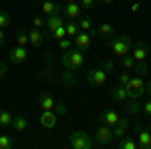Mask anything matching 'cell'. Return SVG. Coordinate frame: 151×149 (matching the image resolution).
I'll list each match as a JSON object with an SVG mask.
<instances>
[{"instance_id": "31", "label": "cell", "mask_w": 151, "mask_h": 149, "mask_svg": "<svg viewBox=\"0 0 151 149\" xmlns=\"http://www.w3.org/2000/svg\"><path fill=\"white\" fill-rule=\"evenodd\" d=\"M10 22H12L10 14H8L6 10H2V8H0V28H6V26H10Z\"/></svg>"}, {"instance_id": "42", "label": "cell", "mask_w": 151, "mask_h": 149, "mask_svg": "<svg viewBox=\"0 0 151 149\" xmlns=\"http://www.w3.org/2000/svg\"><path fill=\"white\" fill-rule=\"evenodd\" d=\"M4 42H6V36H4V30L0 28V48L4 46Z\"/></svg>"}, {"instance_id": "29", "label": "cell", "mask_w": 151, "mask_h": 149, "mask_svg": "<svg viewBox=\"0 0 151 149\" xmlns=\"http://www.w3.org/2000/svg\"><path fill=\"white\" fill-rule=\"evenodd\" d=\"M14 147V137L12 135H0V149H12Z\"/></svg>"}, {"instance_id": "40", "label": "cell", "mask_w": 151, "mask_h": 149, "mask_svg": "<svg viewBox=\"0 0 151 149\" xmlns=\"http://www.w3.org/2000/svg\"><path fill=\"white\" fill-rule=\"evenodd\" d=\"M58 46H60V50H67V48H70V40L69 38H60V40H58Z\"/></svg>"}, {"instance_id": "18", "label": "cell", "mask_w": 151, "mask_h": 149, "mask_svg": "<svg viewBox=\"0 0 151 149\" xmlns=\"http://www.w3.org/2000/svg\"><path fill=\"white\" fill-rule=\"evenodd\" d=\"M10 127L16 131V133H24V131L28 129V119H26L24 115H14V117H12Z\"/></svg>"}, {"instance_id": "34", "label": "cell", "mask_w": 151, "mask_h": 149, "mask_svg": "<svg viewBox=\"0 0 151 149\" xmlns=\"http://www.w3.org/2000/svg\"><path fill=\"white\" fill-rule=\"evenodd\" d=\"M115 60H111V58H105L103 63H101V69L105 71V73H113V71H115Z\"/></svg>"}, {"instance_id": "16", "label": "cell", "mask_w": 151, "mask_h": 149, "mask_svg": "<svg viewBox=\"0 0 151 149\" xmlns=\"http://www.w3.org/2000/svg\"><path fill=\"white\" fill-rule=\"evenodd\" d=\"M99 119H101L103 125L113 127V125H117V121H119V115H117V111H113V109H103L101 115H99Z\"/></svg>"}, {"instance_id": "41", "label": "cell", "mask_w": 151, "mask_h": 149, "mask_svg": "<svg viewBox=\"0 0 151 149\" xmlns=\"http://www.w3.org/2000/svg\"><path fill=\"white\" fill-rule=\"evenodd\" d=\"M6 71H8V65H6V63H0V79H4Z\"/></svg>"}, {"instance_id": "21", "label": "cell", "mask_w": 151, "mask_h": 149, "mask_svg": "<svg viewBox=\"0 0 151 149\" xmlns=\"http://www.w3.org/2000/svg\"><path fill=\"white\" fill-rule=\"evenodd\" d=\"M97 35L101 36V38H105V40H109L111 36L115 35V30H113V26H111L109 22H101L99 28H97Z\"/></svg>"}, {"instance_id": "12", "label": "cell", "mask_w": 151, "mask_h": 149, "mask_svg": "<svg viewBox=\"0 0 151 149\" xmlns=\"http://www.w3.org/2000/svg\"><path fill=\"white\" fill-rule=\"evenodd\" d=\"M58 121V115L50 109V111H42L40 113V117H38V123L45 127V129H55V125H57Z\"/></svg>"}, {"instance_id": "25", "label": "cell", "mask_w": 151, "mask_h": 149, "mask_svg": "<svg viewBox=\"0 0 151 149\" xmlns=\"http://www.w3.org/2000/svg\"><path fill=\"white\" fill-rule=\"evenodd\" d=\"M119 147L121 149H139V143H137L135 139H131V137H123L119 141Z\"/></svg>"}, {"instance_id": "8", "label": "cell", "mask_w": 151, "mask_h": 149, "mask_svg": "<svg viewBox=\"0 0 151 149\" xmlns=\"http://www.w3.org/2000/svg\"><path fill=\"white\" fill-rule=\"evenodd\" d=\"M131 57L135 58V60H147V57H149V45H147L145 40H137V42H133Z\"/></svg>"}, {"instance_id": "14", "label": "cell", "mask_w": 151, "mask_h": 149, "mask_svg": "<svg viewBox=\"0 0 151 149\" xmlns=\"http://www.w3.org/2000/svg\"><path fill=\"white\" fill-rule=\"evenodd\" d=\"M63 16L69 18V20H77L81 16V4L79 2H67L63 6Z\"/></svg>"}, {"instance_id": "19", "label": "cell", "mask_w": 151, "mask_h": 149, "mask_svg": "<svg viewBox=\"0 0 151 149\" xmlns=\"http://www.w3.org/2000/svg\"><path fill=\"white\" fill-rule=\"evenodd\" d=\"M55 103H57V101H55L48 93H40V95H38V105H40L42 111H50V109L55 107Z\"/></svg>"}, {"instance_id": "33", "label": "cell", "mask_w": 151, "mask_h": 149, "mask_svg": "<svg viewBox=\"0 0 151 149\" xmlns=\"http://www.w3.org/2000/svg\"><path fill=\"white\" fill-rule=\"evenodd\" d=\"M16 45H18V46H26V45H28V32L18 30V32H16Z\"/></svg>"}, {"instance_id": "45", "label": "cell", "mask_w": 151, "mask_h": 149, "mask_svg": "<svg viewBox=\"0 0 151 149\" xmlns=\"http://www.w3.org/2000/svg\"><path fill=\"white\" fill-rule=\"evenodd\" d=\"M99 2H103V4H113L115 0H99Z\"/></svg>"}, {"instance_id": "7", "label": "cell", "mask_w": 151, "mask_h": 149, "mask_svg": "<svg viewBox=\"0 0 151 149\" xmlns=\"http://www.w3.org/2000/svg\"><path fill=\"white\" fill-rule=\"evenodd\" d=\"M135 133H137V143H139V149H151V133L149 129H143L141 123H135Z\"/></svg>"}, {"instance_id": "24", "label": "cell", "mask_w": 151, "mask_h": 149, "mask_svg": "<svg viewBox=\"0 0 151 149\" xmlns=\"http://www.w3.org/2000/svg\"><path fill=\"white\" fill-rule=\"evenodd\" d=\"M65 30H67V36H69V38H75V36L79 35V24L75 22V20L65 22Z\"/></svg>"}, {"instance_id": "30", "label": "cell", "mask_w": 151, "mask_h": 149, "mask_svg": "<svg viewBox=\"0 0 151 149\" xmlns=\"http://www.w3.org/2000/svg\"><path fill=\"white\" fill-rule=\"evenodd\" d=\"M63 81H65V85H69V87H73L75 83H77V79H75V73L69 69L63 71Z\"/></svg>"}, {"instance_id": "36", "label": "cell", "mask_w": 151, "mask_h": 149, "mask_svg": "<svg viewBox=\"0 0 151 149\" xmlns=\"http://www.w3.org/2000/svg\"><path fill=\"white\" fill-rule=\"evenodd\" d=\"M129 81H131V75H129V73H121V75L117 77V83H119L121 87H127Z\"/></svg>"}, {"instance_id": "15", "label": "cell", "mask_w": 151, "mask_h": 149, "mask_svg": "<svg viewBox=\"0 0 151 149\" xmlns=\"http://www.w3.org/2000/svg\"><path fill=\"white\" fill-rule=\"evenodd\" d=\"M47 20H45V30H47L48 35L55 30V28H58V26H63L65 24V16L63 14H50V16H45Z\"/></svg>"}, {"instance_id": "43", "label": "cell", "mask_w": 151, "mask_h": 149, "mask_svg": "<svg viewBox=\"0 0 151 149\" xmlns=\"http://www.w3.org/2000/svg\"><path fill=\"white\" fill-rule=\"evenodd\" d=\"M139 8H141V4H139V2H135V4L131 6V12H139Z\"/></svg>"}, {"instance_id": "5", "label": "cell", "mask_w": 151, "mask_h": 149, "mask_svg": "<svg viewBox=\"0 0 151 149\" xmlns=\"http://www.w3.org/2000/svg\"><path fill=\"white\" fill-rule=\"evenodd\" d=\"M127 95L129 99H139L141 95L145 93V81H143V77L141 75H137V77H131V81L127 83Z\"/></svg>"}, {"instance_id": "23", "label": "cell", "mask_w": 151, "mask_h": 149, "mask_svg": "<svg viewBox=\"0 0 151 149\" xmlns=\"http://www.w3.org/2000/svg\"><path fill=\"white\" fill-rule=\"evenodd\" d=\"M12 117H14V115H12L8 109H0V127H10Z\"/></svg>"}, {"instance_id": "46", "label": "cell", "mask_w": 151, "mask_h": 149, "mask_svg": "<svg viewBox=\"0 0 151 149\" xmlns=\"http://www.w3.org/2000/svg\"><path fill=\"white\" fill-rule=\"evenodd\" d=\"M147 129H149V133H151V121H149V125H147Z\"/></svg>"}, {"instance_id": "47", "label": "cell", "mask_w": 151, "mask_h": 149, "mask_svg": "<svg viewBox=\"0 0 151 149\" xmlns=\"http://www.w3.org/2000/svg\"><path fill=\"white\" fill-rule=\"evenodd\" d=\"M67 2H79V0H67Z\"/></svg>"}, {"instance_id": "28", "label": "cell", "mask_w": 151, "mask_h": 149, "mask_svg": "<svg viewBox=\"0 0 151 149\" xmlns=\"http://www.w3.org/2000/svg\"><path fill=\"white\" fill-rule=\"evenodd\" d=\"M121 65H123V69H125V71H133V69H135V58L131 57V53L125 55V57H121Z\"/></svg>"}, {"instance_id": "38", "label": "cell", "mask_w": 151, "mask_h": 149, "mask_svg": "<svg viewBox=\"0 0 151 149\" xmlns=\"http://www.w3.org/2000/svg\"><path fill=\"white\" fill-rule=\"evenodd\" d=\"M52 111H55L58 117H60V115H67V105H65V103H55Z\"/></svg>"}, {"instance_id": "37", "label": "cell", "mask_w": 151, "mask_h": 149, "mask_svg": "<svg viewBox=\"0 0 151 149\" xmlns=\"http://www.w3.org/2000/svg\"><path fill=\"white\" fill-rule=\"evenodd\" d=\"M79 4H81V8H85V10H91V8L97 6V0H79Z\"/></svg>"}, {"instance_id": "22", "label": "cell", "mask_w": 151, "mask_h": 149, "mask_svg": "<svg viewBox=\"0 0 151 149\" xmlns=\"http://www.w3.org/2000/svg\"><path fill=\"white\" fill-rule=\"evenodd\" d=\"M75 22L79 24V30H85V32H91V30H93V22H91V18L85 16V14H81Z\"/></svg>"}, {"instance_id": "10", "label": "cell", "mask_w": 151, "mask_h": 149, "mask_svg": "<svg viewBox=\"0 0 151 149\" xmlns=\"http://www.w3.org/2000/svg\"><path fill=\"white\" fill-rule=\"evenodd\" d=\"M48 36H50V35H48L45 28H32V30L28 32V45H32V46H42Z\"/></svg>"}, {"instance_id": "1", "label": "cell", "mask_w": 151, "mask_h": 149, "mask_svg": "<svg viewBox=\"0 0 151 149\" xmlns=\"http://www.w3.org/2000/svg\"><path fill=\"white\" fill-rule=\"evenodd\" d=\"M107 45L111 46V50H113V55L115 57H125L131 53V48H133V38L129 35H113L109 40H107Z\"/></svg>"}, {"instance_id": "4", "label": "cell", "mask_w": 151, "mask_h": 149, "mask_svg": "<svg viewBox=\"0 0 151 149\" xmlns=\"http://www.w3.org/2000/svg\"><path fill=\"white\" fill-rule=\"evenodd\" d=\"M95 145H99V147H107L111 141H113V129L109 125H99L95 129Z\"/></svg>"}, {"instance_id": "17", "label": "cell", "mask_w": 151, "mask_h": 149, "mask_svg": "<svg viewBox=\"0 0 151 149\" xmlns=\"http://www.w3.org/2000/svg\"><path fill=\"white\" fill-rule=\"evenodd\" d=\"M91 40H93V36L89 35V32L79 30V35L75 36V46H77V48H81V50H87V48L91 46Z\"/></svg>"}, {"instance_id": "35", "label": "cell", "mask_w": 151, "mask_h": 149, "mask_svg": "<svg viewBox=\"0 0 151 149\" xmlns=\"http://www.w3.org/2000/svg\"><path fill=\"white\" fill-rule=\"evenodd\" d=\"M45 16H32V28H45Z\"/></svg>"}, {"instance_id": "11", "label": "cell", "mask_w": 151, "mask_h": 149, "mask_svg": "<svg viewBox=\"0 0 151 149\" xmlns=\"http://www.w3.org/2000/svg\"><path fill=\"white\" fill-rule=\"evenodd\" d=\"M111 129H113V139L121 141L123 137H127V131H129V119H127V117H119L117 125H113Z\"/></svg>"}, {"instance_id": "3", "label": "cell", "mask_w": 151, "mask_h": 149, "mask_svg": "<svg viewBox=\"0 0 151 149\" xmlns=\"http://www.w3.org/2000/svg\"><path fill=\"white\" fill-rule=\"evenodd\" d=\"M69 147L70 149H93L95 139L93 135H89L85 131H73L69 135Z\"/></svg>"}, {"instance_id": "2", "label": "cell", "mask_w": 151, "mask_h": 149, "mask_svg": "<svg viewBox=\"0 0 151 149\" xmlns=\"http://www.w3.org/2000/svg\"><path fill=\"white\" fill-rule=\"evenodd\" d=\"M60 63H63V67H65V69H69V71H73V73H77V71H79L83 65H85L83 50H81V48H67V50H63Z\"/></svg>"}, {"instance_id": "26", "label": "cell", "mask_w": 151, "mask_h": 149, "mask_svg": "<svg viewBox=\"0 0 151 149\" xmlns=\"http://www.w3.org/2000/svg\"><path fill=\"white\" fill-rule=\"evenodd\" d=\"M125 107H127V113H129V115H139V113H141V105L137 103V99H131V101H127V103H125Z\"/></svg>"}, {"instance_id": "6", "label": "cell", "mask_w": 151, "mask_h": 149, "mask_svg": "<svg viewBox=\"0 0 151 149\" xmlns=\"http://www.w3.org/2000/svg\"><path fill=\"white\" fill-rule=\"evenodd\" d=\"M87 85L89 87H103L105 83H107V73H105L101 67H97V69H91L87 71Z\"/></svg>"}, {"instance_id": "9", "label": "cell", "mask_w": 151, "mask_h": 149, "mask_svg": "<svg viewBox=\"0 0 151 149\" xmlns=\"http://www.w3.org/2000/svg\"><path fill=\"white\" fill-rule=\"evenodd\" d=\"M26 58H28V48H26V46L16 45L10 53H8V60H10L12 65H22Z\"/></svg>"}, {"instance_id": "39", "label": "cell", "mask_w": 151, "mask_h": 149, "mask_svg": "<svg viewBox=\"0 0 151 149\" xmlns=\"http://www.w3.org/2000/svg\"><path fill=\"white\" fill-rule=\"evenodd\" d=\"M141 113H145L147 117H151V97L145 99V103L141 105Z\"/></svg>"}, {"instance_id": "27", "label": "cell", "mask_w": 151, "mask_h": 149, "mask_svg": "<svg viewBox=\"0 0 151 149\" xmlns=\"http://www.w3.org/2000/svg\"><path fill=\"white\" fill-rule=\"evenodd\" d=\"M135 73H137V75H141V77H143V75H147V73H149V65H147V60H135Z\"/></svg>"}, {"instance_id": "20", "label": "cell", "mask_w": 151, "mask_h": 149, "mask_svg": "<svg viewBox=\"0 0 151 149\" xmlns=\"http://www.w3.org/2000/svg\"><path fill=\"white\" fill-rule=\"evenodd\" d=\"M111 95H113V99H115L117 103H127L129 101V95H127V89H125V87H121V85H117V87H113V93H111Z\"/></svg>"}, {"instance_id": "44", "label": "cell", "mask_w": 151, "mask_h": 149, "mask_svg": "<svg viewBox=\"0 0 151 149\" xmlns=\"http://www.w3.org/2000/svg\"><path fill=\"white\" fill-rule=\"evenodd\" d=\"M145 91L149 93V97H151V81H147V83H145Z\"/></svg>"}, {"instance_id": "32", "label": "cell", "mask_w": 151, "mask_h": 149, "mask_svg": "<svg viewBox=\"0 0 151 149\" xmlns=\"http://www.w3.org/2000/svg\"><path fill=\"white\" fill-rule=\"evenodd\" d=\"M65 36H67V30H65V24H63V26H58V28H55V30H52V32H50V38H55V40H60V38H65Z\"/></svg>"}, {"instance_id": "13", "label": "cell", "mask_w": 151, "mask_h": 149, "mask_svg": "<svg viewBox=\"0 0 151 149\" xmlns=\"http://www.w3.org/2000/svg\"><path fill=\"white\" fill-rule=\"evenodd\" d=\"M40 2V10L42 16H50V14H63V6L52 2V0H38Z\"/></svg>"}]
</instances>
